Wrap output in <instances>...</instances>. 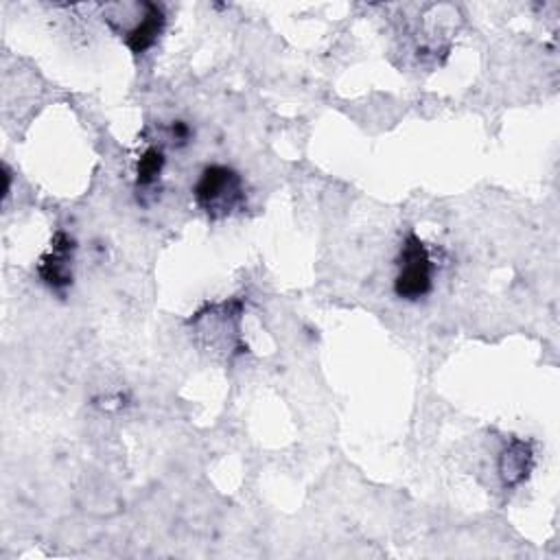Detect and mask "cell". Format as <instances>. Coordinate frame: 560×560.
I'll use <instances>...</instances> for the list:
<instances>
[{"instance_id":"6da1fadb","label":"cell","mask_w":560,"mask_h":560,"mask_svg":"<svg viewBox=\"0 0 560 560\" xmlns=\"http://www.w3.org/2000/svg\"><path fill=\"white\" fill-rule=\"evenodd\" d=\"M192 197L208 219H225L245 206L243 177L230 166L210 164L199 173Z\"/></svg>"},{"instance_id":"7a4b0ae2","label":"cell","mask_w":560,"mask_h":560,"mask_svg":"<svg viewBox=\"0 0 560 560\" xmlns=\"http://www.w3.org/2000/svg\"><path fill=\"white\" fill-rule=\"evenodd\" d=\"M433 289V262L427 245L416 232H409L396 256L394 293L400 300L416 302L431 293Z\"/></svg>"},{"instance_id":"3957f363","label":"cell","mask_w":560,"mask_h":560,"mask_svg":"<svg viewBox=\"0 0 560 560\" xmlns=\"http://www.w3.org/2000/svg\"><path fill=\"white\" fill-rule=\"evenodd\" d=\"M133 18L136 20L131 22V26L127 31L120 33V37L125 39L127 48L133 55H142L162 35L164 24H166V13L160 4L142 0V2H133Z\"/></svg>"},{"instance_id":"277c9868","label":"cell","mask_w":560,"mask_h":560,"mask_svg":"<svg viewBox=\"0 0 560 560\" xmlns=\"http://www.w3.org/2000/svg\"><path fill=\"white\" fill-rule=\"evenodd\" d=\"M74 238L59 230L52 241L48 252L42 256L39 265H37V273L39 278L50 287V289H66L72 284V262H74Z\"/></svg>"},{"instance_id":"5b68a950","label":"cell","mask_w":560,"mask_h":560,"mask_svg":"<svg viewBox=\"0 0 560 560\" xmlns=\"http://www.w3.org/2000/svg\"><path fill=\"white\" fill-rule=\"evenodd\" d=\"M532 459L534 455L529 444L523 440H512L499 459V472L503 477V483L505 486L521 483L532 470Z\"/></svg>"},{"instance_id":"8992f818","label":"cell","mask_w":560,"mask_h":560,"mask_svg":"<svg viewBox=\"0 0 560 560\" xmlns=\"http://www.w3.org/2000/svg\"><path fill=\"white\" fill-rule=\"evenodd\" d=\"M164 168V153L158 147H149L136 166V184L138 186H151L160 179V173Z\"/></svg>"},{"instance_id":"52a82bcc","label":"cell","mask_w":560,"mask_h":560,"mask_svg":"<svg viewBox=\"0 0 560 560\" xmlns=\"http://www.w3.org/2000/svg\"><path fill=\"white\" fill-rule=\"evenodd\" d=\"M171 133H173V138H175L177 142H188V138H190V127H188L186 122H182V120H175L173 127H171Z\"/></svg>"}]
</instances>
